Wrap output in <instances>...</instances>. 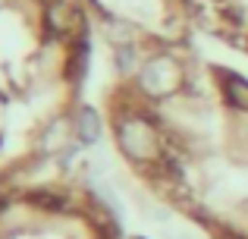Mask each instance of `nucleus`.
Masks as SVG:
<instances>
[{
	"label": "nucleus",
	"mask_w": 248,
	"mask_h": 239,
	"mask_svg": "<svg viewBox=\"0 0 248 239\" xmlns=\"http://www.w3.org/2000/svg\"><path fill=\"white\" fill-rule=\"evenodd\" d=\"M116 145L132 164L151 170H160L170 158L164 126L145 111H129L116 120Z\"/></svg>",
	"instance_id": "1"
},
{
	"label": "nucleus",
	"mask_w": 248,
	"mask_h": 239,
	"mask_svg": "<svg viewBox=\"0 0 248 239\" xmlns=\"http://www.w3.org/2000/svg\"><path fill=\"white\" fill-rule=\"evenodd\" d=\"M135 88L145 95L148 101H173L192 88V73L188 63L182 60L176 50H157V54L145 57L139 76H135Z\"/></svg>",
	"instance_id": "2"
},
{
	"label": "nucleus",
	"mask_w": 248,
	"mask_h": 239,
	"mask_svg": "<svg viewBox=\"0 0 248 239\" xmlns=\"http://www.w3.org/2000/svg\"><path fill=\"white\" fill-rule=\"evenodd\" d=\"M44 25H47L50 35L66 38L69 44L88 38V22H85V13L73 0H50L47 10H44Z\"/></svg>",
	"instance_id": "3"
},
{
	"label": "nucleus",
	"mask_w": 248,
	"mask_h": 239,
	"mask_svg": "<svg viewBox=\"0 0 248 239\" xmlns=\"http://www.w3.org/2000/svg\"><path fill=\"white\" fill-rule=\"evenodd\" d=\"M214 88L217 98L223 104V111L230 113V120H248V76L236 73V69L217 66L214 69Z\"/></svg>",
	"instance_id": "4"
},
{
	"label": "nucleus",
	"mask_w": 248,
	"mask_h": 239,
	"mask_svg": "<svg viewBox=\"0 0 248 239\" xmlns=\"http://www.w3.org/2000/svg\"><path fill=\"white\" fill-rule=\"evenodd\" d=\"M73 139H76V126H73V120H69V117H57L47 129H44V135H41V148H44V151H50V154H57V151H69Z\"/></svg>",
	"instance_id": "5"
},
{
	"label": "nucleus",
	"mask_w": 248,
	"mask_h": 239,
	"mask_svg": "<svg viewBox=\"0 0 248 239\" xmlns=\"http://www.w3.org/2000/svg\"><path fill=\"white\" fill-rule=\"evenodd\" d=\"M85 73H88V38L69 44V57L63 63V76H66L69 85H79L85 79Z\"/></svg>",
	"instance_id": "6"
},
{
	"label": "nucleus",
	"mask_w": 248,
	"mask_h": 239,
	"mask_svg": "<svg viewBox=\"0 0 248 239\" xmlns=\"http://www.w3.org/2000/svg\"><path fill=\"white\" fill-rule=\"evenodd\" d=\"M73 126H76V139L85 142V145L101 139V117H97V111L88 107V104H82L79 111L73 113Z\"/></svg>",
	"instance_id": "7"
},
{
	"label": "nucleus",
	"mask_w": 248,
	"mask_h": 239,
	"mask_svg": "<svg viewBox=\"0 0 248 239\" xmlns=\"http://www.w3.org/2000/svg\"><path fill=\"white\" fill-rule=\"evenodd\" d=\"M107 41L113 48H129V44H139V29L126 19H107Z\"/></svg>",
	"instance_id": "8"
},
{
	"label": "nucleus",
	"mask_w": 248,
	"mask_h": 239,
	"mask_svg": "<svg viewBox=\"0 0 248 239\" xmlns=\"http://www.w3.org/2000/svg\"><path fill=\"white\" fill-rule=\"evenodd\" d=\"M31 205H41V208H47V211H60L63 195H57V192H35V195H31Z\"/></svg>",
	"instance_id": "9"
},
{
	"label": "nucleus",
	"mask_w": 248,
	"mask_h": 239,
	"mask_svg": "<svg viewBox=\"0 0 248 239\" xmlns=\"http://www.w3.org/2000/svg\"><path fill=\"white\" fill-rule=\"evenodd\" d=\"M245 50H248V32H245Z\"/></svg>",
	"instance_id": "10"
}]
</instances>
